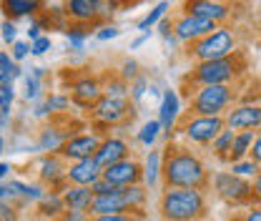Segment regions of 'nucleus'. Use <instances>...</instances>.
Segmentation results:
<instances>
[{"label": "nucleus", "mask_w": 261, "mask_h": 221, "mask_svg": "<svg viewBox=\"0 0 261 221\" xmlns=\"http://www.w3.org/2000/svg\"><path fill=\"white\" fill-rule=\"evenodd\" d=\"M91 116L98 126H118L121 121L133 118V103L128 98H100Z\"/></svg>", "instance_id": "nucleus-8"}, {"label": "nucleus", "mask_w": 261, "mask_h": 221, "mask_svg": "<svg viewBox=\"0 0 261 221\" xmlns=\"http://www.w3.org/2000/svg\"><path fill=\"white\" fill-rule=\"evenodd\" d=\"M130 221H146V216L138 211V214H130Z\"/></svg>", "instance_id": "nucleus-56"}, {"label": "nucleus", "mask_w": 261, "mask_h": 221, "mask_svg": "<svg viewBox=\"0 0 261 221\" xmlns=\"http://www.w3.org/2000/svg\"><path fill=\"white\" fill-rule=\"evenodd\" d=\"M233 141H236V133H233L231 128H224L221 136L211 143V154H214L216 158H221V161H228L231 149H233Z\"/></svg>", "instance_id": "nucleus-26"}, {"label": "nucleus", "mask_w": 261, "mask_h": 221, "mask_svg": "<svg viewBox=\"0 0 261 221\" xmlns=\"http://www.w3.org/2000/svg\"><path fill=\"white\" fill-rule=\"evenodd\" d=\"M159 214L163 221H201L206 216V199L198 189H163Z\"/></svg>", "instance_id": "nucleus-3"}, {"label": "nucleus", "mask_w": 261, "mask_h": 221, "mask_svg": "<svg viewBox=\"0 0 261 221\" xmlns=\"http://www.w3.org/2000/svg\"><path fill=\"white\" fill-rule=\"evenodd\" d=\"M123 196H126V201H128L130 214H138V211H141V209L146 206L148 191H146V186L136 184V186H128V189H123Z\"/></svg>", "instance_id": "nucleus-27"}, {"label": "nucleus", "mask_w": 261, "mask_h": 221, "mask_svg": "<svg viewBox=\"0 0 261 221\" xmlns=\"http://www.w3.org/2000/svg\"><path fill=\"white\" fill-rule=\"evenodd\" d=\"M231 171H233L236 176H241V179H246V176L256 179V176H259V166H256L251 158H246V161H241V163H233Z\"/></svg>", "instance_id": "nucleus-34"}, {"label": "nucleus", "mask_w": 261, "mask_h": 221, "mask_svg": "<svg viewBox=\"0 0 261 221\" xmlns=\"http://www.w3.org/2000/svg\"><path fill=\"white\" fill-rule=\"evenodd\" d=\"M118 28L116 26H106V28H100V31L96 33V38L98 40H111V38H118Z\"/></svg>", "instance_id": "nucleus-43"}, {"label": "nucleus", "mask_w": 261, "mask_h": 221, "mask_svg": "<svg viewBox=\"0 0 261 221\" xmlns=\"http://www.w3.org/2000/svg\"><path fill=\"white\" fill-rule=\"evenodd\" d=\"M126 158H130V156H128V143L123 138H103V143H100V149H98V154H96V161L100 163L103 171L108 166H113V163L126 161Z\"/></svg>", "instance_id": "nucleus-16"}, {"label": "nucleus", "mask_w": 261, "mask_h": 221, "mask_svg": "<svg viewBox=\"0 0 261 221\" xmlns=\"http://www.w3.org/2000/svg\"><path fill=\"white\" fill-rule=\"evenodd\" d=\"M65 38L70 40V45H73L75 51H83V43H86V28H83V26L65 28Z\"/></svg>", "instance_id": "nucleus-35"}, {"label": "nucleus", "mask_w": 261, "mask_h": 221, "mask_svg": "<svg viewBox=\"0 0 261 221\" xmlns=\"http://www.w3.org/2000/svg\"><path fill=\"white\" fill-rule=\"evenodd\" d=\"M91 221H130V214H121V216H91Z\"/></svg>", "instance_id": "nucleus-53"}, {"label": "nucleus", "mask_w": 261, "mask_h": 221, "mask_svg": "<svg viewBox=\"0 0 261 221\" xmlns=\"http://www.w3.org/2000/svg\"><path fill=\"white\" fill-rule=\"evenodd\" d=\"M241 221H261V206H249Z\"/></svg>", "instance_id": "nucleus-48"}, {"label": "nucleus", "mask_w": 261, "mask_h": 221, "mask_svg": "<svg viewBox=\"0 0 261 221\" xmlns=\"http://www.w3.org/2000/svg\"><path fill=\"white\" fill-rule=\"evenodd\" d=\"M186 98L194 116L214 118V116H221L236 101V88L233 86H201V88L186 91Z\"/></svg>", "instance_id": "nucleus-4"}, {"label": "nucleus", "mask_w": 261, "mask_h": 221, "mask_svg": "<svg viewBox=\"0 0 261 221\" xmlns=\"http://www.w3.org/2000/svg\"><path fill=\"white\" fill-rule=\"evenodd\" d=\"M121 214H130V206L126 201V196H123V189H116L113 193L93 199L91 216H121Z\"/></svg>", "instance_id": "nucleus-15"}, {"label": "nucleus", "mask_w": 261, "mask_h": 221, "mask_svg": "<svg viewBox=\"0 0 261 221\" xmlns=\"http://www.w3.org/2000/svg\"><path fill=\"white\" fill-rule=\"evenodd\" d=\"M38 95H40V78L28 76V78H25V98H28V101H35Z\"/></svg>", "instance_id": "nucleus-37"}, {"label": "nucleus", "mask_w": 261, "mask_h": 221, "mask_svg": "<svg viewBox=\"0 0 261 221\" xmlns=\"http://www.w3.org/2000/svg\"><path fill=\"white\" fill-rule=\"evenodd\" d=\"M28 51H31V45H28V43H15V45H13V58H15V61H20V58H25V56H28Z\"/></svg>", "instance_id": "nucleus-47"}, {"label": "nucleus", "mask_w": 261, "mask_h": 221, "mask_svg": "<svg viewBox=\"0 0 261 221\" xmlns=\"http://www.w3.org/2000/svg\"><path fill=\"white\" fill-rule=\"evenodd\" d=\"M103 179V168L96 158H86V161H78V163H70L68 166V181L70 186H86L91 189L93 184H98Z\"/></svg>", "instance_id": "nucleus-14"}, {"label": "nucleus", "mask_w": 261, "mask_h": 221, "mask_svg": "<svg viewBox=\"0 0 261 221\" xmlns=\"http://www.w3.org/2000/svg\"><path fill=\"white\" fill-rule=\"evenodd\" d=\"M103 138L98 133H75L65 141V146L61 149V156L70 163L86 161V158H96L98 149H100Z\"/></svg>", "instance_id": "nucleus-10"}, {"label": "nucleus", "mask_w": 261, "mask_h": 221, "mask_svg": "<svg viewBox=\"0 0 261 221\" xmlns=\"http://www.w3.org/2000/svg\"><path fill=\"white\" fill-rule=\"evenodd\" d=\"M254 201H256V206H261V171H259V176L254 179Z\"/></svg>", "instance_id": "nucleus-52"}, {"label": "nucleus", "mask_w": 261, "mask_h": 221, "mask_svg": "<svg viewBox=\"0 0 261 221\" xmlns=\"http://www.w3.org/2000/svg\"><path fill=\"white\" fill-rule=\"evenodd\" d=\"M211 184H214V191L219 193V199H224V201L233 204V206H241V204L256 206V201H254V186L246 179L236 176L233 171H216L214 179H211Z\"/></svg>", "instance_id": "nucleus-6"}, {"label": "nucleus", "mask_w": 261, "mask_h": 221, "mask_svg": "<svg viewBox=\"0 0 261 221\" xmlns=\"http://www.w3.org/2000/svg\"><path fill=\"white\" fill-rule=\"evenodd\" d=\"M159 33L163 35V40H166V43H171V45L178 40V38H176V31H173V23H171V20H166V18L159 23Z\"/></svg>", "instance_id": "nucleus-38"}, {"label": "nucleus", "mask_w": 261, "mask_h": 221, "mask_svg": "<svg viewBox=\"0 0 261 221\" xmlns=\"http://www.w3.org/2000/svg\"><path fill=\"white\" fill-rule=\"evenodd\" d=\"M103 179L116 186V189H128V186H136L143 181V166L136 161V158H126L121 163H113L103 171Z\"/></svg>", "instance_id": "nucleus-11"}, {"label": "nucleus", "mask_w": 261, "mask_h": 221, "mask_svg": "<svg viewBox=\"0 0 261 221\" xmlns=\"http://www.w3.org/2000/svg\"><path fill=\"white\" fill-rule=\"evenodd\" d=\"M8 171H10V166H8V163L3 161V163H0V176H3V181L8 179Z\"/></svg>", "instance_id": "nucleus-55"}, {"label": "nucleus", "mask_w": 261, "mask_h": 221, "mask_svg": "<svg viewBox=\"0 0 261 221\" xmlns=\"http://www.w3.org/2000/svg\"><path fill=\"white\" fill-rule=\"evenodd\" d=\"M45 51H50V38H45V35H43L40 40H35V43L31 45V53H33V56H43Z\"/></svg>", "instance_id": "nucleus-40"}, {"label": "nucleus", "mask_w": 261, "mask_h": 221, "mask_svg": "<svg viewBox=\"0 0 261 221\" xmlns=\"http://www.w3.org/2000/svg\"><path fill=\"white\" fill-rule=\"evenodd\" d=\"M3 8H5L8 13H13V15H33V13L40 8V3H31V0H5Z\"/></svg>", "instance_id": "nucleus-30"}, {"label": "nucleus", "mask_w": 261, "mask_h": 221, "mask_svg": "<svg viewBox=\"0 0 261 221\" xmlns=\"http://www.w3.org/2000/svg\"><path fill=\"white\" fill-rule=\"evenodd\" d=\"M3 40L15 45V26L10 20H3Z\"/></svg>", "instance_id": "nucleus-42"}, {"label": "nucleus", "mask_w": 261, "mask_h": 221, "mask_svg": "<svg viewBox=\"0 0 261 221\" xmlns=\"http://www.w3.org/2000/svg\"><path fill=\"white\" fill-rule=\"evenodd\" d=\"M128 81L126 78H121V76H116V78H111L106 86H103V98H128Z\"/></svg>", "instance_id": "nucleus-29"}, {"label": "nucleus", "mask_w": 261, "mask_h": 221, "mask_svg": "<svg viewBox=\"0 0 261 221\" xmlns=\"http://www.w3.org/2000/svg\"><path fill=\"white\" fill-rule=\"evenodd\" d=\"M161 176L166 181V189H203L208 176L203 161L196 156L189 146L168 143L163 149Z\"/></svg>", "instance_id": "nucleus-1"}, {"label": "nucleus", "mask_w": 261, "mask_h": 221, "mask_svg": "<svg viewBox=\"0 0 261 221\" xmlns=\"http://www.w3.org/2000/svg\"><path fill=\"white\" fill-rule=\"evenodd\" d=\"M226 128L231 131H256L261 128V106L259 103H241L231 108L226 116Z\"/></svg>", "instance_id": "nucleus-12"}, {"label": "nucleus", "mask_w": 261, "mask_h": 221, "mask_svg": "<svg viewBox=\"0 0 261 221\" xmlns=\"http://www.w3.org/2000/svg\"><path fill=\"white\" fill-rule=\"evenodd\" d=\"M178 121V95L176 91H166L161 95V108H159V124H161L163 133L171 138V131Z\"/></svg>", "instance_id": "nucleus-21"}, {"label": "nucleus", "mask_w": 261, "mask_h": 221, "mask_svg": "<svg viewBox=\"0 0 261 221\" xmlns=\"http://www.w3.org/2000/svg\"><path fill=\"white\" fill-rule=\"evenodd\" d=\"M173 31H176V38H178V40H184V43L191 45L196 40H201V38L216 33L219 26H216L214 20H208V18H198V15H191V13H184V15L176 18Z\"/></svg>", "instance_id": "nucleus-9"}, {"label": "nucleus", "mask_w": 261, "mask_h": 221, "mask_svg": "<svg viewBox=\"0 0 261 221\" xmlns=\"http://www.w3.org/2000/svg\"><path fill=\"white\" fill-rule=\"evenodd\" d=\"M161 131H163V128H161V124H159V121H146V124H143V128H141V133H138V141H141L143 146H153Z\"/></svg>", "instance_id": "nucleus-32"}, {"label": "nucleus", "mask_w": 261, "mask_h": 221, "mask_svg": "<svg viewBox=\"0 0 261 221\" xmlns=\"http://www.w3.org/2000/svg\"><path fill=\"white\" fill-rule=\"evenodd\" d=\"M91 189H93V193H96V196H106V193H113V191H116V186H111L106 179H100V181H98V184H93Z\"/></svg>", "instance_id": "nucleus-41"}, {"label": "nucleus", "mask_w": 261, "mask_h": 221, "mask_svg": "<svg viewBox=\"0 0 261 221\" xmlns=\"http://www.w3.org/2000/svg\"><path fill=\"white\" fill-rule=\"evenodd\" d=\"M251 161L256 163V166H261V131L256 133V141H254V146H251Z\"/></svg>", "instance_id": "nucleus-46"}, {"label": "nucleus", "mask_w": 261, "mask_h": 221, "mask_svg": "<svg viewBox=\"0 0 261 221\" xmlns=\"http://www.w3.org/2000/svg\"><path fill=\"white\" fill-rule=\"evenodd\" d=\"M136 73H138V63H136V61H126V63H123V73H121V78H126V81H133V78H138V76H136Z\"/></svg>", "instance_id": "nucleus-44"}, {"label": "nucleus", "mask_w": 261, "mask_h": 221, "mask_svg": "<svg viewBox=\"0 0 261 221\" xmlns=\"http://www.w3.org/2000/svg\"><path fill=\"white\" fill-rule=\"evenodd\" d=\"M40 31H43V23H31V28H28V38H31L33 43L43 38V35H40Z\"/></svg>", "instance_id": "nucleus-51"}, {"label": "nucleus", "mask_w": 261, "mask_h": 221, "mask_svg": "<svg viewBox=\"0 0 261 221\" xmlns=\"http://www.w3.org/2000/svg\"><path fill=\"white\" fill-rule=\"evenodd\" d=\"M48 113H53V108H50V103H48V98H45L43 103H38V106H35V116H38V118H43V116H48Z\"/></svg>", "instance_id": "nucleus-50"}, {"label": "nucleus", "mask_w": 261, "mask_h": 221, "mask_svg": "<svg viewBox=\"0 0 261 221\" xmlns=\"http://www.w3.org/2000/svg\"><path fill=\"white\" fill-rule=\"evenodd\" d=\"M63 13L75 23H91L100 15V3L98 0H70L65 3Z\"/></svg>", "instance_id": "nucleus-20"}, {"label": "nucleus", "mask_w": 261, "mask_h": 221, "mask_svg": "<svg viewBox=\"0 0 261 221\" xmlns=\"http://www.w3.org/2000/svg\"><path fill=\"white\" fill-rule=\"evenodd\" d=\"M70 138L68 131H61L58 126H45L38 136V151H61L65 146V141Z\"/></svg>", "instance_id": "nucleus-22"}, {"label": "nucleus", "mask_w": 261, "mask_h": 221, "mask_svg": "<svg viewBox=\"0 0 261 221\" xmlns=\"http://www.w3.org/2000/svg\"><path fill=\"white\" fill-rule=\"evenodd\" d=\"M48 103L53 111H65V108H70V95H50Z\"/></svg>", "instance_id": "nucleus-39"}, {"label": "nucleus", "mask_w": 261, "mask_h": 221, "mask_svg": "<svg viewBox=\"0 0 261 221\" xmlns=\"http://www.w3.org/2000/svg\"><path fill=\"white\" fill-rule=\"evenodd\" d=\"M38 168H40V171H38L40 181H45V184H50V186H58L63 179H68V168L63 166V156L48 154V156L40 158V166H38Z\"/></svg>", "instance_id": "nucleus-19"}, {"label": "nucleus", "mask_w": 261, "mask_h": 221, "mask_svg": "<svg viewBox=\"0 0 261 221\" xmlns=\"http://www.w3.org/2000/svg\"><path fill=\"white\" fill-rule=\"evenodd\" d=\"M254 141H256V131H241V133H236V141H233V149H231V156H228L231 166L246 161V156L251 154Z\"/></svg>", "instance_id": "nucleus-24"}, {"label": "nucleus", "mask_w": 261, "mask_h": 221, "mask_svg": "<svg viewBox=\"0 0 261 221\" xmlns=\"http://www.w3.org/2000/svg\"><path fill=\"white\" fill-rule=\"evenodd\" d=\"M166 10H168V3H159V5H156V8H153V10H151V13H148V15H146V18L141 20V23H138V31L151 33L148 28H151V26H156V23L161 20V18H163V13H166Z\"/></svg>", "instance_id": "nucleus-33"}, {"label": "nucleus", "mask_w": 261, "mask_h": 221, "mask_svg": "<svg viewBox=\"0 0 261 221\" xmlns=\"http://www.w3.org/2000/svg\"><path fill=\"white\" fill-rule=\"evenodd\" d=\"M65 211H68V206L61 193H50L43 201H38V214L43 216V221H58Z\"/></svg>", "instance_id": "nucleus-23"}, {"label": "nucleus", "mask_w": 261, "mask_h": 221, "mask_svg": "<svg viewBox=\"0 0 261 221\" xmlns=\"http://www.w3.org/2000/svg\"><path fill=\"white\" fill-rule=\"evenodd\" d=\"M246 70V56L244 53H233L231 58L224 61H211V63H198L184 76V91L201 88V86H231V81H236L241 73Z\"/></svg>", "instance_id": "nucleus-2"}, {"label": "nucleus", "mask_w": 261, "mask_h": 221, "mask_svg": "<svg viewBox=\"0 0 261 221\" xmlns=\"http://www.w3.org/2000/svg\"><path fill=\"white\" fill-rule=\"evenodd\" d=\"M61 196H63L68 211H83V214H91V206L96 199L93 189H86V186H65Z\"/></svg>", "instance_id": "nucleus-18"}, {"label": "nucleus", "mask_w": 261, "mask_h": 221, "mask_svg": "<svg viewBox=\"0 0 261 221\" xmlns=\"http://www.w3.org/2000/svg\"><path fill=\"white\" fill-rule=\"evenodd\" d=\"M20 76L15 61H10L8 53H0V86H13V81Z\"/></svg>", "instance_id": "nucleus-28"}, {"label": "nucleus", "mask_w": 261, "mask_h": 221, "mask_svg": "<svg viewBox=\"0 0 261 221\" xmlns=\"http://www.w3.org/2000/svg\"><path fill=\"white\" fill-rule=\"evenodd\" d=\"M100 98H103V86H100L98 78H91V76L75 81L73 88H70V101L75 106H81V108H91L93 111L100 103Z\"/></svg>", "instance_id": "nucleus-13"}, {"label": "nucleus", "mask_w": 261, "mask_h": 221, "mask_svg": "<svg viewBox=\"0 0 261 221\" xmlns=\"http://www.w3.org/2000/svg\"><path fill=\"white\" fill-rule=\"evenodd\" d=\"M8 184V181H5ZM8 189L13 191V193H20V196H25V199H35V201H43L48 193H43V189H38V186H28V184H20V181H10L8 184Z\"/></svg>", "instance_id": "nucleus-31"}, {"label": "nucleus", "mask_w": 261, "mask_h": 221, "mask_svg": "<svg viewBox=\"0 0 261 221\" xmlns=\"http://www.w3.org/2000/svg\"><path fill=\"white\" fill-rule=\"evenodd\" d=\"M0 221H15V209L8 206V204H3L0 206Z\"/></svg>", "instance_id": "nucleus-49"}, {"label": "nucleus", "mask_w": 261, "mask_h": 221, "mask_svg": "<svg viewBox=\"0 0 261 221\" xmlns=\"http://www.w3.org/2000/svg\"><path fill=\"white\" fill-rule=\"evenodd\" d=\"M58 221H91V214H83V211H65Z\"/></svg>", "instance_id": "nucleus-45"}, {"label": "nucleus", "mask_w": 261, "mask_h": 221, "mask_svg": "<svg viewBox=\"0 0 261 221\" xmlns=\"http://www.w3.org/2000/svg\"><path fill=\"white\" fill-rule=\"evenodd\" d=\"M146 91H151V88H148V83H146L143 76H138V78L130 81V98H133V101H141Z\"/></svg>", "instance_id": "nucleus-36"}, {"label": "nucleus", "mask_w": 261, "mask_h": 221, "mask_svg": "<svg viewBox=\"0 0 261 221\" xmlns=\"http://www.w3.org/2000/svg\"><path fill=\"white\" fill-rule=\"evenodd\" d=\"M184 13H191V15H198V18H208L214 23L224 20L231 15V8L226 3H211V0H191L184 5Z\"/></svg>", "instance_id": "nucleus-17"}, {"label": "nucleus", "mask_w": 261, "mask_h": 221, "mask_svg": "<svg viewBox=\"0 0 261 221\" xmlns=\"http://www.w3.org/2000/svg\"><path fill=\"white\" fill-rule=\"evenodd\" d=\"M161 163H163V154L159 151H151L146 156V166H143V181L148 189H153L159 184V176H161Z\"/></svg>", "instance_id": "nucleus-25"}, {"label": "nucleus", "mask_w": 261, "mask_h": 221, "mask_svg": "<svg viewBox=\"0 0 261 221\" xmlns=\"http://www.w3.org/2000/svg\"><path fill=\"white\" fill-rule=\"evenodd\" d=\"M189 53L194 56L198 63H211V61H224L231 58L236 51V35L228 31V28H219L216 33L201 38L189 45Z\"/></svg>", "instance_id": "nucleus-5"}, {"label": "nucleus", "mask_w": 261, "mask_h": 221, "mask_svg": "<svg viewBox=\"0 0 261 221\" xmlns=\"http://www.w3.org/2000/svg\"><path fill=\"white\" fill-rule=\"evenodd\" d=\"M226 128V118L221 116H214V118H203V116H194L189 121L181 124V131L184 136L191 141V143H198V146H211L221 131Z\"/></svg>", "instance_id": "nucleus-7"}, {"label": "nucleus", "mask_w": 261, "mask_h": 221, "mask_svg": "<svg viewBox=\"0 0 261 221\" xmlns=\"http://www.w3.org/2000/svg\"><path fill=\"white\" fill-rule=\"evenodd\" d=\"M146 38H148V33H143L141 38H136V40L130 43V51H133V48H138V45H143V43H146Z\"/></svg>", "instance_id": "nucleus-54"}]
</instances>
